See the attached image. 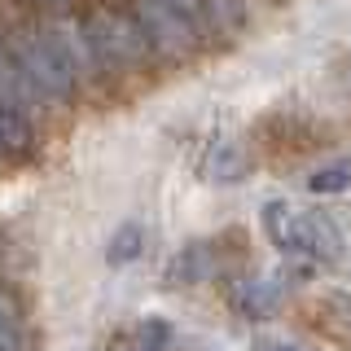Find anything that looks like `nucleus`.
I'll return each mask as SVG.
<instances>
[{
	"mask_svg": "<svg viewBox=\"0 0 351 351\" xmlns=\"http://www.w3.org/2000/svg\"><path fill=\"white\" fill-rule=\"evenodd\" d=\"M80 22H84V36L93 44L106 75H128V71H141V66L158 62L145 31H141V22L132 18V9L123 0H88Z\"/></svg>",
	"mask_w": 351,
	"mask_h": 351,
	"instance_id": "nucleus-1",
	"label": "nucleus"
},
{
	"mask_svg": "<svg viewBox=\"0 0 351 351\" xmlns=\"http://www.w3.org/2000/svg\"><path fill=\"white\" fill-rule=\"evenodd\" d=\"M0 36H5L14 62L27 71V80L44 93L49 106H62V101H71V97L80 93V84L71 80V71H66L62 58L53 53V44H49L40 22H22V27H9V31H0Z\"/></svg>",
	"mask_w": 351,
	"mask_h": 351,
	"instance_id": "nucleus-2",
	"label": "nucleus"
},
{
	"mask_svg": "<svg viewBox=\"0 0 351 351\" xmlns=\"http://www.w3.org/2000/svg\"><path fill=\"white\" fill-rule=\"evenodd\" d=\"M123 5L132 9V18L141 22V31H145V40H149V49H154L158 62H184L189 53L202 49L206 36L184 14H176L167 0H123Z\"/></svg>",
	"mask_w": 351,
	"mask_h": 351,
	"instance_id": "nucleus-3",
	"label": "nucleus"
},
{
	"mask_svg": "<svg viewBox=\"0 0 351 351\" xmlns=\"http://www.w3.org/2000/svg\"><path fill=\"white\" fill-rule=\"evenodd\" d=\"M290 259H303L307 268L316 263H334L343 255V233H338L334 215L316 211V206H299V219H294V237H290Z\"/></svg>",
	"mask_w": 351,
	"mask_h": 351,
	"instance_id": "nucleus-4",
	"label": "nucleus"
},
{
	"mask_svg": "<svg viewBox=\"0 0 351 351\" xmlns=\"http://www.w3.org/2000/svg\"><path fill=\"white\" fill-rule=\"evenodd\" d=\"M228 303H233V312L246 316V321H268V316H277L285 307V281L272 277V272L241 277L233 285V294H228Z\"/></svg>",
	"mask_w": 351,
	"mask_h": 351,
	"instance_id": "nucleus-5",
	"label": "nucleus"
},
{
	"mask_svg": "<svg viewBox=\"0 0 351 351\" xmlns=\"http://www.w3.org/2000/svg\"><path fill=\"white\" fill-rule=\"evenodd\" d=\"M202 171H206V180H215V184H237L241 176L250 171V154L233 136H211V145L202 154Z\"/></svg>",
	"mask_w": 351,
	"mask_h": 351,
	"instance_id": "nucleus-6",
	"label": "nucleus"
},
{
	"mask_svg": "<svg viewBox=\"0 0 351 351\" xmlns=\"http://www.w3.org/2000/svg\"><path fill=\"white\" fill-rule=\"evenodd\" d=\"M31 149V123L27 110L14 97L0 93V154H27Z\"/></svg>",
	"mask_w": 351,
	"mask_h": 351,
	"instance_id": "nucleus-7",
	"label": "nucleus"
},
{
	"mask_svg": "<svg viewBox=\"0 0 351 351\" xmlns=\"http://www.w3.org/2000/svg\"><path fill=\"white\" fill-rule=\"evenodd\" d=\"M211 272H215V246H206V241H193V246H184L180 255L171 259L167 277L180 281V285H189V281H206Z\"/></svg>",
	"mask_w": 351,
	"mask_h": 351,
	"instance_id": "nucleus-8",
	"label": "nucleus"
},
{
	"mask_svg": "<svg viewBox=\"0 0 351 351\" xmlns=\"http://www.w3.org/2000/svg\"><path fill=\"white\" fill-rule=\"evenodd\" d=\"M141 250H145V224H141V219H128V224H119V228H114V237H110V246H106V263L123 268V263L141 259Z\"/></svg>",
	"mask_w": 351,
	"mask_h": 351,
	"instance_id": "nucleus-9",
	"label": "nucleus"
},
{
	"mask_svg": "<svg viewBox=\"0 0 351 351\" xmlns=\"http://www.w3.org/2000/svg\"><path fill=\"white\" fill-rule=\"evenodd\" d=\"M307 189H312V193H343V189H351V162L316 167L312 176H307Z\"/></svg>",
	"mask_w": 351,
	"mask_h": 351,
	"instance_id": "nucleus-10",
	"label": "nucleus"
},
{
	"mask_svg": "<svg viewBox=\"0 0 351 351\" xmlns=\"http://www.w3.org/2000/svg\"><path fill=\"white\" fill-rule=\"evenodd\" d=\"M88 0H22V9H31L40 22H53V18H80Z\"/></svg>",
	"mask_w": 351,
	"mask_h": 351,
	"instance_id": "nucleus-11",
	"label": "nucleus"
},
{
	"mask_svg": "<svg viewBox=\"0 0 351 351\" xmlns=\"http://www.w3.org/2000/svg\"><path fill=\"white\" fill-rule=\"evenodd\" d=\"M18 325H22V316H18V303L9 299L5 290H0V334H18Z\"/></svg>",
	"mask_w": 351,
	"mask_h": 351,
	"instance_id": "nucleus-12",
	"label": "nucleus"
},
{
	"mask_svg": "<svg viewBox=\"0 0 351 351\" xmlns=\"http://www.w3.org/2000/svg\"><path fill=\"white\" fill-rule=\"evenodd\" d=\"M329 307H334V312L351 325V294H329Z\"/></svg>",
	"mask_w": 351,
	"mask_h": 351,
	"instance_id": "nucleus-13",
	"label": "nucleus"
},
{
	"mask_svg": "<svg viewBox=\"0 0 351 351\" xmlns=\"http://www.w3.org/2000/svg\"><path fill=\"white\" fill-rule=\"evenodd\" d=\"M255 351H303L299 343H285V338H268V343H259Z\"/></svg>",
	"mask_w": 351,
	"mask_h": 351,
	"instance_id": "nucleus-14",
	"label": "nucleus"
},
{
	"mask_svg": "<svg viewBox=\"0 0 351 351\" xmlns=\"http://www.w3.org/2000/svg\"><path fill=\"white\" fill-rule=\"evenodd\" d=\"M0 351H22V334H0Z\"/></svg>",
	"mask_w": 351,
	"mask_h": 351,
	"instance_id": "nucleus-15",
	"label": "nucleus"
}]
</instances>
